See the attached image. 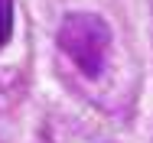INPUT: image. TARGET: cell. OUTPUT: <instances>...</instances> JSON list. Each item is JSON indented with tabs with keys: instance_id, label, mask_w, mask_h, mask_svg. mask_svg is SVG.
Segmentation results:
<instances>
[{
	"instance_id": "6da1fadb",
	"label": "cell",
	"mask_w": 153,
	"mask_h": 143,
	"mask_svg": "<svg viewBox=\"0 0 153 143\" xmlns=\"http://www.w3.org/2000/svg\"><path fill=\"white\" fill-rule=\"evenodd\" d=\"M59 49L75 62V68H82V75L98 78L108 62L111 29L94 13H72L59 26Z\"/></svg>"
},
{
	"instance_id": "7a4b0ae2",
	"label": "cell",
	"mask_w": 153,
	"mask_h": 143,
	"mask_svg": "<svg viewBox=\"0 0 153 143\" xmlns=\"http://www.w3.org/2000/svg\"><path fill=\"white\" fill-rule=\"evenodd\" d=\"M13 36V0H0V49Z\"/></svg>"
}]
</instances>
